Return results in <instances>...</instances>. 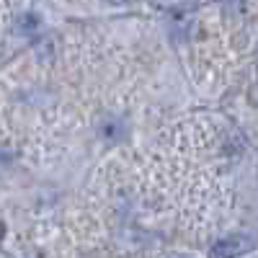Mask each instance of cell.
Returning a JSON list of instances; mask_svg holds the SVG:
<instances>
[{
	"label": "cell",
	"mask_w": 258,
	"mask_h": 258,
	"mask_svg": "<svg viewBox=\"0 0 258 258\" xmlns=\"http://www.w3.org/2000/svg\"><path fill=\"white\" fill-rule=\"evenodd\" d=\"M18 29H21V31H29V34L36 31V29H39V16H31V13H29V16H21V18H18Z\"/></svg>",
	"instance_id": "3957f363"
},
{
	"label": "cell",
	"mask_w": 258,
	"mask_h": 258,
	"mask_svg": "<svg viewBox=\"0 0 258 258\" xmlns=\"http://www.w3.org/2000/svg\"><path fill=\"white\" fill-rule=\"evenodd\" d=\"M250 248H253L250 235H230V238H222L220 243L212 245L209 258H238V255H243Z\"/></svg>",
	"instance_id": "6da1fadb"
},
{
	"label": "cell",
	"mask_w": 258,
	"mask_h": 258,
	"mask_svg": "<svg viewBox=\"0 0 258 258\" xmlns=\"http://www.w3.org/2000/svg\"><path fill=\"white\" fill-rule=\"evenodd\" d=\"M101 137H103L106 142H116V140L121 137V124H119L116 119H106V121L101 124Z\"/></svg>",
	"instance_id": "7a4b0ae2"
}]
</instances>
